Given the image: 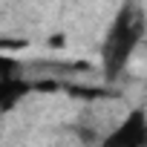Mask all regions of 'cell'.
Here are the masks:
<instances>
[{
	"instance_id": "cell-1",
	"label": "cell",
	"mask_w": 147,
	"mask_h": 147,
	"mask_svg": "<svg viewBox=\"0 0 147 147\" xmlns=\"http://www.w3.org/2000/svg\"><path fill=\"white\" fill-rule=\"evenodd\" d=\"M141 38H144V15L136 3H127L115 15V20L104 38V46H101V66L110 81L124 72V66H127L130 55L136 52V46L141 43Z\"/></svg>"
},
{
	"instance_id": "cell-2",
	"label": "cell",
	"mask_w": 147,
	"mask_h": 147,
	"mask_svg": "<svg viewBox=\"0 0 147 147\" xmlns=\"http://www.w3.org/2000/svg\"><path fill=\"white\" fill-rule=\"evenodd\" d=\"M107 144L144 147V144H147V118H144V110H141V107L133 110V113L124 118V124H121L113 136H107Z\"/></svg>"
},
{
	"instance_id": "cell-3",
	"label": "cell",
	"mask_w": 147,
	"mask_h": 147,
	"mask_svg": "<svg viewBox=\"0 0 147 147\" xmlns=\"http://www.w3.org/2000/svg\"><path fill=\"white\" fill-rule=\"evenodd\" d=\"M32 92H35L32 78H26V75H0V113L15 110Z\"/></svg>"
}]
</instances>
